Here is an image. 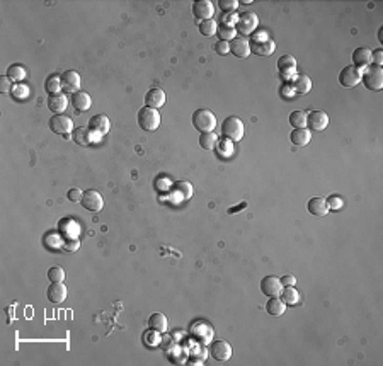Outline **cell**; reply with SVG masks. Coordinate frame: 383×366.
I'll use <instances>...</instances> for the list:
<instances>
[{
  "instance_id": "40",
  "label": "cell",
  "mask_w": 383,
  "mask_h": 366,
  "mask_svg": "<svg viewBox=\"0 0 383 366\" xmlns=\"http://www.w3.org/2000/svg\"><path fill=\"white\" fill-rule=\"evenodd\" d=\"M12 95H14V99H26L29 95V87L28 86H23V84H15V86L12 87Z\"/></svg>"
},
{
  "instance_id": "21",
  "label": "cell",
  "mask_w": 383,
  "mask_h": 366,
  "mask_svg": "<svg viewBox=\"0 0 383 366\" xmlns=\"http://www.w3.org/2000/svg\"><path fill=\"white\" fill-rule=\"evenodd\" d=\"M62 87H65L67 91L77 92L80 89V75L75 70H67L62 73Z\"/></svg>"
},
{
  "instance_id": "49",
  "label": "cell",
  "mask_w": 383,
  "mask_h": 366,
  "mask_svg": "<svg viewBox=\"0 0 383 366\" xmlns=\"http://www.w3.org/2000/svg\"><path fill=\"white\" fill-rule=\"evenodd\" d=\"M244 208H247V203H246V201H244V203H240L238 206H235V208H233V206H232V208H228V213H230V215H233V213H238V211L244 210Z\"/></svg>"
},
{
  "instance_id": "47",
  "label": "cell",
  "mask_w": 383,
  "mask_h": 366,
  "mask_svg": "<svg viewBox=\"0 0 383 366\" xmlns=\"http://www.w3.org/2000/svg\"><path fill=\"white\" fill-rule=\"evenodd\" d=\"M371 62H373V65L381 67V63H383V51L381 50L371 51Z\"/></svg>"
},
{
  "instance_id": "45",
  "label": "cell",
  "mask_w": 383,
  "mask_h": 366,
  "mask_svg": "<svg viewBox=\"0 0 383 366\" xmlns=\"http://www.w3.org/2000/svg\"><path fill=\"white\" fill-rule=\"evenodd\" d=\"M67 198L70 201H73V203H80V201H82V191L78 188H72L67 193Z\"/></svg>"
},
{
  "instance_id": "27",
  "label": "cell",
  "mask_w": 383,
  "mask_h": 366,
  "mask_svg": "<svg viewBox=\"0 0 383 366\" xmlns=\"http://www.w3.org/2000/svg\"><path fill=\"white\" fill-rule=\"evenodd\" d=\"M266 310H268V314H269V315L279 317V315H283V314H285L286 303L279 298V296H271L269 301H268V305H266Z\"/></svg>"
},
{
  "instance_id": "35",
  "label": "cell",
  "mask_w": 383,
  "mask_h": 366,
  "mask_svg": "<svg viewBox=\"0 0 383 366\" xmlns=\"http://www.w3.org/2000/svg\"><path fill=\"white\" fill-rule=\"evenodd\" d=\"M216 34L220 36V39H221V41H228V43H230V41H232L233 38H237V31H235V28H230V26H223V24L218 26Z\"/></svg>"
},
{
  "instance_id": "25",
  "label": "cell",
  "mask_w": 383,
  "mask_h": 366,
  "mask_svg": "<svg viewBox=\"0 0 383 366\" xmlns=\"http://www.w3.org/2000/svg\"><path fill=\"white\" fill-rule=\"evenodd\" d=\"M290 140L293 145L296 147H305L310 143L312 140V131L307 130V128H298V130H293L290 135Z\"/></svg>"
},
{
  "instance_id": "32",
  "label": "cell",
  "mask_w": 383,
  "mask_h": 366,
  "mask_svg": "<svg viewBox=\"0 0 383 366\" xmlns=\"http://www.w3.org/2000/svg\"><path fill=\"white\" fill-rule=\"evenodd\" d=\"M290 125L293 126L295 130L305 128L307 126V113H303V111H293V113L290 114Z\"/></svg>"
},
{
  "instance_id": "15",
  "label": "cell",
  "mask_w": 383,
  "mask_h": 366,
  "mask_svg": "<svg viewBox=\"0 0 383 366\" xmlns=\"http://www.w3.org/2000/svg\"><path fill=\"white\" fill-rule=\"evenodd\" d=\"M215 14V7L210 0H196L193 4V15L198 21H210Z\"/></svg>"
},
{
  "instance_id": "31",
  "label": "cell",
  "mask_w": 383,
  "mask_h": 366,
  "mask_svg": "<svg viewBox=\"0 0 383 366\" xmlns=\"http://www.w3.org/2000/svg\"><path fill=\"white\" fill-rule=\"evenodd\" d=\"M216 143H218V136L213 133V131L199 135V145L201 148H205V150H213V148L216 147Z\"/></svg>"
},
{
  "instance_id": "28",
  "label": "cell",
  "mask_w": 383,
  "mask_h": 366,
  "mask_svg": "<svg viewBox=\"0 0 383 366\" xmlns=\"http://www.w3.org/2000/svg\"><path fill=\"white\" fill-rule=\"evenodd\" d=\"M281 300L285 301L286 305H298L300 303V293L293 288V286H283L281 290Z\"/></svg>"
},
{
  "instance_id": "19",
  "label": "cell",
  "mask_w": 383,
  "mask_h": 366,
  "mask_svg": "<svg viewBox=\"0 0 383 366\" xmlns=\"http://www.w3.org/2000/svg\"><path fill=\"white\" fill-rule=\"evenodd\" d=\"M46 103H48V109H50L53 114H63V111H65L68 106V99L65 94L58 92V94H51Z\"/></svg>"
},
{
  "instance_id": "44",
  "label": "cell",
  "mask_w": 383,
  "mask_h": 366,
  "mask_svg": "<svg viewBox=\"0 0 383 366\" xmlns=\"http://www.w3.org/2000/svg\"><path fill=\"white\" fill-rule=\"evenodd\" d=\"M215 51L218 53V55H227V53H230V45H228V41H216L215 43Z\"/></svg>"
},
{
  "instance_id": "23",
  "label": "cell",
  "mask_w": 383,
  "mask_h": 366,
  "mask_svg": "<svg viewBox=\"0 0 383 366\" xmlns=\"http://www.w3.org/2000/svg\"><path fill=\"white\" fill-rule=\"evenodd\" d=\"M308 213L313 216H326L329 213V206L326 198H312L307 205Z\"/></svg>"
},
{
  "instance_id": "29",
  "label": "cell",
  "mask_w": 383,
  "mask_h": 366,
  "mask_svg": "<svg viewBox=\"0 0 383 366\" xmlns=\"http://www.w3.org/2000/svg\"><path fill=\"white\" fill-rule=\"evenodd\" d=\"M148 326H150L152 331L166 332V329H167V317L164 315V314H152L150 319H148Z\"/></svg>"
},
{
  "instance_id": "22",
  "label": "cell",
  "mask_w": 383,
  "mask_h": 366,
  "mask_svg": "<svg viewBox=\"0 0 383 366\" xmlns=\"http://www.w3.org/2000/svg\"><path fill=\"white\" fill-rule=\"evenodd\" d=\"M72 106L75 108L78 113H84V111H89L90 106H92V99L85 91H77L72 94Z\"/></svg>"
},
{
  "instance_id": "38",
  "label": "cell",
  "mask_w": 383,
  "mask_h": 366,
  "mask_svg": "<svg viewBox=\"0 0 383 366\" xmlns=\"http://www.w3.org/2000/svg\"><path fill=\"white\" fill-rule=\"evenodd\" d=\"M326 201H327L329 210H332V211H339V210H342V206H344V199L340 198L339 194H332V196H329V198H327Z\"/></svg>"
},
{
  "instance_id": "36",
  "label": "cell",
  "mask_w": 383,
  "mask_h": 366,
  "mask_svg": "<svg viewBox=\"0 0 383 366\" xmlns=\"http://www.w3.org/2000/svg\"><path fill=\"white\" fill-rule=\"evenodd\" d=\"M216 29H218V24L215 23L213 19H210V21H201L199 23V33L203 34V36H215L216 34Z\"/></svg>"
},
{
  "instance_id": "13",
  "label": "cell",
  "mask_w": 383,
  "mask_h": 366,
  "mask_svg": "<svg viewBox=\"0 0 383 366\" xmlns=\"http://www.w3.org/2000/svg\"><path fill=\"white\" fill-rule=\"evenodd\" d=\"M307 126L308 130L324 131L329 126V116L324 111H312L310 114H307Z\"/></svg>"
},
{
  "instance_id": "1",
  "label": "cell",
  "mask_w": 383,
  "mask_h": 366,
  "mask_svg": "<svg viewBox=\"0 0 383 366\" xmlns=\"http://www.w3.org/2000/svg\"><path fill=\"white\" fill-rule=\"evenodd\" d=\"M249 46H251V51L259 56H269L276 50V43L269 38L268 33H255L251 36Z\"/></svg>"
},
{
  "instance_id": "41",
  "label": "cell",
  "mask_w": 383,
  "mask_h": 366,
  "mask_svg": "<svg viewBox=\"0 0 383 366\" xmlns=\"http://www.w3.org/2000/svg\"><path fill=\"white\" fill-rule=\"evenodd\" d=\"M221 24L223 26H230V28H235L237 21H238V15L235 12H225L221 15Z\"/></svg>"
},
{
  "instance_id": "2",
  "label": "cell",
  "mask_w": 383,
  "mask_h": 366,
  "mask_svg": "<svg viewBox=\"0 0 383 366\" xmlns=\"http://www.w3.org/2000/svg\"><path fill=\"white\" fill-rule=\"evenodd\" d=\"M193 126L199 133H210L216 128V116L208 109H196L193 113Z\"/></svg>"
},
{
  "instance_id": "18",
  "label": "cell",
  "mask_w": 383,
  "mask_h": 366,
  "mask_svg": "<svg viewBox=\"0 0 383 366\" xmlns=\"http://www.w3.org/2000/svg\"><path fill=\"white\" fill-rule=\"evenodd\" d=\"M228 45H230V53H233V56L247 58L249 55H251V46H249V41L246 38H242V36L233 38Z\"/></svg>"
},
{
  "instance_id": "37",
  "label": "cell",
  "mask_w": 383,
  "mask_h": 366,
  "mask_svg": "<svg viewBox=\"0 0 383 366\" xmlns=\"http://www.w3.org/2000/svg\"><path fill=\"white\" fill-rule=\"evenodd\" d=\"M175 191L179 193L180 199H189L193 196V184H189L188 181H179L175 182Z\"/></svg>"
},
{
  "instance_id": "4",
  "label": "cell",
  "mask_w": 383,
  "mask_h": 366,
  "mask_svg": "<svg viewBox=\"0 0 383 366\" xmlns=\"http://www.w3.org/2000/svg\"><path fill=\"white\" fill-rule=\"evenodd\" d=\"M361 80H363L365 87L370 91H381L383 89V68L371 63L370 67L365 68L361 73Z\"/></svg>"
},
{
  "instance_id": "8",
  "label": "cell",
  "mask_w": 383,
  "mask_h": 366,
  "mask_svg": "<svg viewBox=\"0 0 383 366\" xmlns=\"http://www.w3.org/2000/svg\"><path fill=\"white\" fill-rule=\"evenodd\" d=\"M361 73H363V70H359V68L354 65L344 67L339 73V84L342 87L353 89L361 82Z\"/></svg>"
},
{
  "instance_id": "26",
  "label": "cell",
  "mask_w": 383,
  "mask_h": 366,
  "mask_svg": "<svg viewBox=\"0 0 383 366\" xmlns=\"http://www.w3.org/2000/svg\"><path fill=\"white\" fill-rule=\"evenodd\" d=\"M94 131H90L89 128H77V130H73V133H72V138H73V141L77 143V145H80V147H85V145H90L92 143V140H94Z\"/></svg>"
},
{
  "instance_id": "10",
  "label": "cell",
  "mask_w": 383,
  "mask_h": 366,
  "mask_svg": "<svg viewBox=\"0 0 383 366\" xmlns=\"http://www.w3.org/2000/svg\"><path fill=\"white\" fill-rule=\"evenodd\" d=\"M278 70L285 80H291L296 75V60L291 55H283L278 60Z\"/></svg>"
},
{
  "instance_id": "30",
  "label": "cell",
  "mask_w": 383,
  "mask_h": 366,
  "mask_svg": "<svg viewBox=\"0 0 383 366\" xmlns=\"http://www.w3.org/2000/svg\"><path fill=\"white\" fill-rule=\"evenodd\" d=\"M45 89L48 94H58L62 89V77H58V73H51L48 75V78L45 80Z\"/></svg>"
},
{
  "instance_id": "3",
  "label": "cell",
  "mask_w": 383,
  "mask_h": 366,
  "mask_svg": "<svg viewBox=\"0 0 383 366\" xmlns=\"http://www.w3.org/2000/svg\"><path fill=\"white\" fill-rule=\"evenodd\" d=\"M221 135L223 138H227V140L233 143L240 141L244 136V123L237 116H228L221 123Z\"/></svg>"
},
{
  "instance_id": "11",
  "label": "cell",
  "mask_w": 383,
  "mask_h": 366,
  "mask_svg": "<svg viewBox=\"0 0 383 366\" xmlns=\"http://www.w3.org/2000/svg\"><path fill=\"white\" fill-rule=\"evenodd\" d=\"M46 296L51 303H63L67 300V286L63 284V281H51V284L48 286Z\"/></svg>"
},
{
  "instance_id": "48",
  "label": "cell",
  "mask_w": 383,
  "mask_h": 366,
  "mask_svg": "<svg viewBox=\"0 0 383 366\" xmlns=\"http://www.w3.org/2000/svg\"><path fill=\"white\" fill-rule=\"evenodd\" d=\"M281 284L283 286H295L296 284V278L293 274H286L281 278Z\"/></svg>"
},
{
  "instance_id": "39",
  "label": "cell",
  "mask_w": 383,
  "mask_h": 366,
  "mask_svg": "<svg viewBox=\"0 0 383 366\" xmlns=\"http://www.w3.org/2000/svg\"><path fill=\"white\" fill-rule=\"evenodd\" d=\"M48 279L50 281H63L65 279V271L60 266H53L48 269Z\"/></svg>"
},
{
  "instance_id": "24",
  "label": "cell",
  "mask_w": 383,
  "mask_h": 366,
  "mask_svg": "<svg viewBox=\"0 0 383 366\" xmlns=\"http://www.w3.org/2000/svg\"><path fill=\"white\" fill-rule=\"evenodd\" d=\"M291 89H293L295 94H308L312 89V80L310 77L305 75V73H298L293 78V84H291Z\"/></svg>"
},
{
  "instance_id": "17",
  "label": "cell",
  "mask_w": 383,
  "mask_h": 366,
  "mask_svg": "<svg viewBox=\"0 0 383 366\" xmlns=\"http://www.w3.org/2000/svg\"><path fill=\"white\" fill-rule=\"evenodd\" d=\"M166 100H167V95L160 87L150 89V91H148L147 95H145V104L148 106V108H153V109L162 108V106L166 104Z\"/></svg>"
},
{
  "instance_id": "42",
  "label": "cell",
  "mask_w": 383,
  "mask_h": 366,
  "mask_svg": "<svg viewBox=\"0 0 383 366\" xmlns=\"http://www.w3.org/2000/svg\"><path fill=\"white\" fill-rule=\"evenodd\" d=\"M238 7V0H220V9L223 12H235Z\"/></svg>"
},
{
  "instance_id": "14",
  "label": "cell",
  "mask_w": 383,
  "mask_h": 366,
  "mask_svg": "<svg viewBox=\"0 0 383 366\" xmlns=\"http://www.w3.org/2000/svg\"><path fill=\"white\" fill-rule=\"evenodd\" d=\"M211 356L220 363H225L232 358V346L227 341H215L210 348Z\"/></svg>"
},
{
  "instance_id": "9",
  "label": "cell",
  "mask_w": 383,
  "mask_h": 366,
  "mask_svg": "<svg viewBox=\"0 0 383 366\" xmlns=\"http://www.w3.org/2000/svg\"><path fill=\"white\" fill-rule=\"evenodd\" d=\"M50 130L53 133L65 136V135H70L73 131V123L65 114H55V116H51V119H50Z\"/></svg>"
},
{
  "instance_id": "33",
  "label": "cell",
  "mask_w": 383,
  "mask_h": 366,
  "mask_svg": "<svg viewBox=\"0 0 383 366\" xmlns=\"http://www.w3.org/2000/svg\"><path fill=\"white\" fill-rule=\"evenodd\" d=\"M7 77L10 78L12 82H21V80H24V77H26V70H24V67L23 65H10L9 68H7Z\"/></svg>"
},
{
  "instance_id": "7",
  "label": "cell",
  "mask_w": 383,
  "mask_h": 366,
  "mask_svg": "<svg viewBox=\"0 0 383 366\" xmlns=\"http://www.w3.org/2000/svg\"><path fill=\"white\" fill-rule=\"evenodd\" d=\"M257 24H259V19L254 12H244V14L238 15L235 31H237V34L249 36V34L254 33V29L257 28Z\"/></svg>"
},
{
  "instance_id": "16",
  "label": "cell",
  "mask_w": 383,
  "mask_h": 366,
  "mask_svg": "<svg viewBox=\"0 0 383 366\" xmlns=\"http://www.w3.org/2000/svg\"><path fill=\"white\" fill-rule=\"evenodd\" d=\"M89 130L95 135H104L111 130V121L106 114H95L89 121Z\"/></svg>"
},
{
  "instance_id": "6",
  "label": "cell",
  "mask_w": 383,
  "mask_h": 366,
  "mask_svg": "<svg viewBox=\"0 0 383 366\" xmlns=\"http://www.w3.org/2000/svg\"><path fill=\"white\" fill-rule=\"evenodd\" d=\"M82 206L87 211H92V213H99L100 210L104 208V199L100 196L99 191L95 189H87L82 193Z\"/></svg>"
},
{
  "instance_id": "5",
  "label": "cell",
  "mask_w": 383,
  "mask_h": 366,
  "mask_svg": "<svg viewBox=\"0 0 383 366\" xmlns=\"http://www.w3.org/2000/svg\"><path fill=\"white\" fill-rule=\"evenodd\" d=\"M136 119H138V126L145 131H155L160 126V114H158V111L148 108V106L138 111Z\"/></svg>"
},
{
  "instance_id": "20",
  "label": "cell",
  "mask_w": 383,
  "mask_h": 366,
  "mask_svg": "<svg viewBox=\"0 0 383 366\" xmlns=\"http://www.w3.org/2000/svg\"><path fill=\"white\" fill-rule=\"evenodd\" d=\"M371 63H373V62H371V50H370V48H365V46L356 48L354 53H353V65L358 67L359 70H363V68L370 67Z\"/></svg>"
},
{
  "instance_id": "34",
  "label": "cell",
  "mask_w": 383,
  "mask_h": 366,
  "mask_svg": "<svg viewBox=\"0 0 383 366\" xmlns=\"http://www.w3.org/2000/svg\"><path fill=\"white\" fill-rule=\"evenodd\" d=\"M216 152H218V155L220 157H230L232 153H233V141H230V140H227V138H223V140H220L216 143Z\"/></svg>"
},
{
  "instance_id": "12",
  "label": "cell",
  "mask_w": 383,
  "mask_h": 366,
  "mask_svg": "<svg viewBox=\"0 0 383 366\" xmlns=\"http://www.w3.org/2000/svg\"><path fill=\"white\" fill-rule=\"evenodd\" d=\"M281 290H283V284H281V279L276 278V276H266V278L260 279V293H264L266 296H279Z\"/></svg>"
},
{
  "instance_id": "46",
  "label": "cell",
  "mask_w": 383,
  "mask_h": 366,
  "mask_svg": "<svg viewBox=\"0 0 383 366\" xmlns=\"http://www.w3.org/2000/svg\"><path fill=\"white\" fill-rule=\"evenodd\" d=\"M12 87H14L12 80H10L7 75L0 78V91H2V92H12Z\"/></svg>"
},
{
  "instance_id": "43",
  "label": "cell",
  "mask_w": 383,
  "mask_h": 366,
  "mask_svg": "<svg viewBox=\"0 0 383 366\" xmlns=\"http://www.w3.org/2000/svg\"><path fill=\"white\" fill-rule=\"evenodd\" d=\"M62 246L68 252H75L78 251V247H80V242H78L77 238H65V240L62 242Z\"/></svg>"
}]
</instances>
